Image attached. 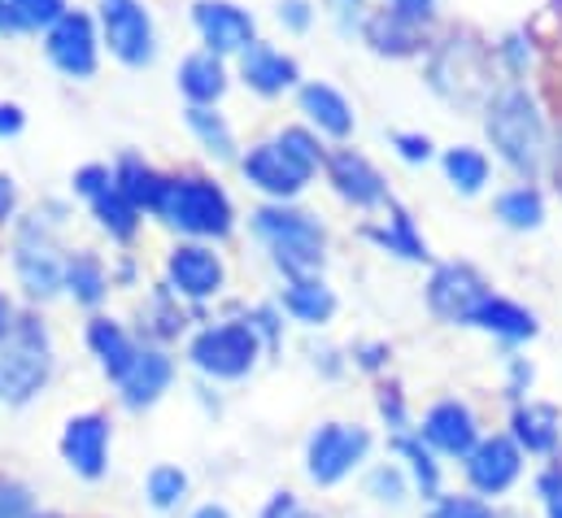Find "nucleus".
Here are the masks:
<instances>
[{
	"label": "nucleus",
	"mask_w": 562,
	"mask_h": 518,
	"mask_svg": "<svg viewBox=\"0 0 562 518\" xmlns=\"http://www.w3.org/2000/svg\"><path fill=\"white\" fill-rule=\"evenodd\" d=\"M419 436L427 449H436L440 458H453V462L471 458V449L484 440L475 409H471L467 401H458V396H445V401H436V405L423 414Z\"/></svg>",
	"instance_id": "obj_18"
},
{
	"label": "nucleus",
	"mask_w": 562,
	"mask_h": 518,
	"mask_svg": "<svg viewBox=\"0 0 562 518\" xmlns=\"http://www.w3.org/2000/svg\"><path fill=\"white\" fill-rule=\"evenodd\" d=\"M440 166H445V179L453 183V192H462V196H480L484 183H488V174H493L488 157H484L480 148H471V144H453V148H445Z\"/></svg>",
	"instance_id": "obj_35"
},
{
	"label": "nucleus",
	"mask_w": 562,
	"mask_h": 518,
	"mask_svg": "<svg viewBox=\"0 0 562 518\" xmlns=\"http://www.w3.org/2000/svg\"><path fill=\"white\" fill-rule=\"evenodd\" d=\"M110 449H114V423L110 414L101 409H83V414H70L61 423V436H57V453L61 462L88 480V484H101L110 475Z\"/></svg>",
	"instance_id": "obj_12"
},
{
	"label": "nucleus",
	"mask_w": 562,
	"mask_h": 518,
	"mask_svg": "<svg viewBox=\"0 0 562 518\" xmlns=\"http://www.w3.org/2000/svg\"><path fill=\"white\" fill-rule=\"evenodd\" d=\"M88 210H92V218H97V227L114 240V245H132L136 236H140L144 227V214L119 192V188H105L97 201H88Z\"/></svg>",
	"instance_id": "obj_34"
},
{
	"label": "nucleus",
	"mask_w": 562,
	"mask_h": 518,
	"mask_svg": "<svg viewBox=\"0 0 562 518\" xmlns=\"http://www.w3.org/2000/svg\"><path fill=\"white\" fill-rule=\"evenodd\" d=\"M236 75H240V83H245L249 92H258V97H267V101H276L283 92H296V88H301V66H296V57L276 48V44H267V40L249 44V48L236 57Z\"/></svg>",
	"instance_id": "obj_19"
},
{
	"label": "nucleus",
	"mask_w": 562,
	"mask_h": 518,
	"mask_svg": "<svg viewBox=\"0 0 562 518\" xmlns=\"http://www.w3.org/2000/svg\"><path fill=\"white\" fill-rule=\"evenodd\" d=\"M488 292H493V288H488V279H484L475 266H467V261H440V266L431 270V279H427V309H431L440 323H449V327H467L471 309H475Z\"/></svg>",
	"instance_id": "obj_16"
},
{
	"label": "nucleus",
	"mask_w": 562,
	"mask_h": 518,
	"mask_svg": "<svg viewBox=\"0 0 562 518\" xmlns=\"http://www.w3.org/2000/svg\"><path fill=\"white\" fill-rule=\"evenodd\" d=\"M188 518H232V510H227L223 502H205V506H196Z\"/></svg>",
	"instance_id": "obj_58"
},
{
	"label": "nucleus",
	"mask_w": 562,
	"mask_h": 518,
	"mask_svg": "<svg viewBox=\"0 0 562 518\" xmlns=\"http://www.w3.org/2000/svg\"><path fill=\"white\" fill-rule=\"evenodd\" d=\"M510 440L532 458H554L562 449V414L541 401H519L510 414Z\"/></svg>",
	"instance_id": "obj_25"
},
{
	"label": "nucleus",
	"mask_w": 562,
	"mask_h": 518,
	"mask_svg": "<svg viewBox=\"0 0 562 518\" xmlns=\"http://www.w3.org/2000/svg\"><path fill=\"white\" fill-rule=\"evenodd\" d=\"M97 26L119 66L148 70L157 61V26L144 0H97Z\"/></svg>",
	"instance_id": "obj_9"
},
{
	"label": "nucleus",
	"mask_w": 562,
	"mask_h": 518,
	"mask_svg": "<svg viewBox=\"0 0 562 518\" xmlns=\"http://www.w3.org/2000/svg\"><path fill=\"white\" fill-rule=\"evenodd\" d=\"M114 288V270L101 261V254L92 249H79V254H66V274H61V292L83 305V309H101V301L110 296Z\"/></svg>",
	"instance_id": "obj_27"
},
{
	"label": "nucleus",
	"mask_w": 562,
	"mask_h": 518,
	"mask_svg": "<svg viewBox=\"0 0 562 518\" xmlns=\"http://www.w3.org/2000/svg\"><path fill=\"white\" fill-rule=\"evenodd\" d=\"M336 4H340V9H345V13H349V9H353V13H358V9H362V0H336Z\"/></svg>",
	"instance_id": "obj_59"
},
{
	"label": "nucleus",
	"mask_w": 562,
	"mask_h": 518,
	"mask_svg": "<svg viewBox=\"0 0 562 518\" xmlns=\"http://www.w3.org/2000/svg\"><path fill=\"white\" fill-rule=\"evenodd\" d=\"M362 40H367L380 57H415V53L423 48L419 26L393 18L389 9H380V13H371V18L362 22Z\"/></svg>",
	"instance_id": "obj_33"
},
{
	"label": "nucleus",
	"mask_w": 562,
	"mask_h": 518,
	"mask_svg": "<svg viewBox=\"0 0 562 518\" xmlns=\"http://www.w3.org/2000/svg\"><path fill=\"white\" fill-rule=\"evenodd\" d=\"M484 131H488L493 153H497L519 179L532 183V179L541 174L546 153H550V135H546L541 105L532 101L528 88H519V83L497 88L493 101L484 105Z\"/></svg>",
	"instance_id": "obj_3"
},
{
	"label": "nucleus",
	"mask_w": 562,
	"mask_h": 518,
	"mask_svg": "<svg viewBox=\"0 0 562 518\" xmlns=\"http://www.w3.org/2000/svg\"><path fill=\"white\" fill-rule=\"evenodd\" d=\"M323 174H327L331 192H336L345 205H353V210H384V205H393L389 179L371 166V157H362V153L349 148V144H340V148L327 153Z\"/></svg>",
	"instance_id": "obj_17"
},
{
	"label": "nucleus",
	"mask_w": 562,
	"mask_h": 518,
	"mask_svg": "<svg viewBox=\"0 0 562 518\" xmlns=\"http://www.w3.org/2000/svg\"><path fill=\"white\" fill-rule=\"evenodd\" d=\"M13 323H18V309H13V301H9V296H0V345L9 340Z\"/></svg>",
	"instance_id": "obj_57"
},
{
	"label": "nucleus",
	"mask_w": 562,
	"mask_h": 518,
	"mask_svg": "<svg viewBox=\"0 0 562 518\" xmlns=\"http://www.w3.org/2000/svg\"><path fill=\"white\" fill-rule=\"evenodd\" d=\"M183 305H205L227 288V261L214 254V245L179 240L166 254V279H161Z\"/></svg>",
	"instance_id": "obj_13"
},
{
	"label": "nucleus",
	"mask_w": 562,
	"mask_h": 518,
	"mask_svg": "<svg viewBox=\"0 0 562 518\" xmlns=\"http://www.w3.org/2000/svg\"><path fill=\"white\" fill-rule=\"evenodd\" d=\"M296 105L305 114V127H314L318 135H327V139H349L353 127H358V114H353L349 97L340 88L323 83V79L301 83L296 88Z\"/></svg>",
	"instance_id": "obj_22"
},
{
	"label": "nucleus",
	"mask_w": 562,
	"mask_h": 518,
	"mask_svg": "<svg viewBox=\"0 0 562 518\" xmlns=\"http://www.w3.org/2000/svg\"><path fill=\"white\" fill-rule=\"evenodd\" d=\"M467 327H475V331H484V336H497V340H506V345H524V340H532V336L541 331L537 314L524 309L519 301L502 296V292H488V296L471 309Z\"/></svg>",
	"instance_id": "obj_23"
},
{
	"label": "nucleus",
	"mask_w": 562,
	"mask_h": 518,
	"mask_svg": "<svg viewBox=\"0 0 562 518\" xmlns=\"http://www.w3.org/2000/svg\"><path fill=\"white\" fill-rule=\"evenodd\" d=\"M493 214L510 227V232H537L546 223V201L532 183H519V188H506L497 201H493Z\"/></svg>",
	"instance_id": "obj_36"
},
{
	"label": "nucleus",
	"mask_w": 562,
	"mask_h": 518,
	"mask_svg": "<svg viewBox=\"0 0 562 518\" xmlns=\"http://www.w3.org/2000/svg\"><path fill=\"white\" fill-rule=\"evenodd\" d=\"M83 340H88V353L97 358L101 375L114 380V384L136 367V358H140V349H144V340H136V336H132L119 318H110V314H92L88 327H83Z\"/></svg>",
	"instance_id": "obj_20"
},
{
	"label": "nucleus",
	"mask_w": 562,
	"mask_h": 518,
	"mask_svg": "<svg viewBox=\"0 0 562 518\" xmlns=\"http://www.w3.org/2000/svg\"><path fill=\"white\" fill-rule=\"evenodd\" d=\"M462 475H467L475 497L497 502L524 480V449L510 440V431L506 436H484L471 449V458H462Z\"/></svg>",
	"instance_id": "obj_14"
},
{
	"label": "nucleus",
	"mask_w": 562,
	"mask_h": 518,
	"mask_svg": "<svg viewBox=\"0 0 562 518\" xmlns=\"http://www.w3.org/2000/svg\"><path fill=\"white\" fill-rule=\"evenodd\" d=\"M276 18H280V26L283 31H310L314 26V4L310 0H280L276 4Z\"/></svg>",
	"instance_id": "obj_50"
},
{
	"label": "nucleus",
	"mask_w": 562,
	"mask_h": 518,
	"mask_svg": "<svg viewBox=\"0 0 562 518\" xmlns=\"http://www.w3.org/2000/svg\"><path fill=\"white\" fill-rule=\"evenodd\" d=\"M371 458V431L358 423H318L305 440V475L318 488L345 484Z\"/></svg>",
	"instance_id": "obj_8"
},
{
	"label": "nucleus",
	"mask_w": 562,
	"mask_h": 518,
	"mask_svg": "<svg viewBox=\"0 0 562 518\" xmlns=\"http://www.w3.org/2000/svg\"><path fill=\"white\" fill-rule=\"evenodd\" d=\"M101 26H97V13L88 9H66V18L44 31V57L57 75L75 79V83H88L97 79L101 70Z\"/></svg>",
	"instance_id": "obj_10"
},
{
	"label": "nucleus",
	"mask_w": 562,
	"mask_h": 518,
	"mask_svg": "<svg viewBox=\"0 0 562 518\" xmlns=\"http://www.w3.org/2000/svg\"><path fill=\"white\" fill-rule=\"evenodd\" d=\"M362 236L375 245V249H384V254H393V258L402 261H427V240L419 236V227H415V218L402 210V205H389V218L380 223V227H362Z\"/></svg>",
	"instance_id": "obj_31"
},
{
	"label": "nucleus",
	"mask_w": 562,
	"mask_h": 518,
	"mask_svg": "<svg viewBox=\"0 0 562 518\" xmlns=\"http://www.w3.org/2000/svg\"><path fill=\"white\" fill-rule=\"evenodd\" d=\"M26 518H61V515H53V510H31Z\"/></svg>",
	"instance_id": "obj_60"
},
{
	"label": "nucleus",
	"mask_w": 562,
	"mask_h": 518,
	"mask_svg": "<svg viewBox=\"0 0 562 518\" xmlns=\"http://www.w3.org/2000/svg\"><path fill=\"white\" fill-rule=\"evenodd\" d=\"M497 57L506 61V70H510V75H524V70H528V61H532V40H528L524 31H515V35H506V40L497 44Z\"/></svg>",
	"instance_id": "obj_46"
},
{
	"label": "nucleus",
	"mask_w": 562,
	"mask_h": 518,
	"mask_svg": "<svg viewBox=\"0 0 562 518\" xmlns=\"http://www.w3.org/2000/svg\"><path fill=\"white\" fill-rule=\"evenodd\" d=\"M170 384H175V358L166 349H157V345H144L136 367L119 380V401H123V409L144 414L170 392Z\"/></svg>",
	"instance_id": "obj_21"
},
{
	"label": "nucleus",
	"mask_w": 562,
	"mask_h": 518,
	"mask_svg": "<svg viewBox=\"0 0 562 518\" xmlns=\"http://www.w3.org/2000/svg\"><path fill=\"white\" fill-rule=\"evenodd\" d=\"M70 0H4V18L9 31H53L66 18Z\"/></svg>",
	"instance_id": "obj_38"
},
{
	"label": "nucleus",
	"mask_w": 562,
	"mask_h": 518,
	"mask_svg": "<svg viewBox=\"0 0 562 518\" xmlns=\"http://www.w3.org/2000/svg\"><path fill=\"white\" fill-rule=\"evenodd\" d=\"M236 166H240L245 183H249L254 192H262L267 201H276V205H292V201L310 188V179H314V170H305V166L283 148L280 139H258V144H249Z\"/></svg>",
	"instance_id": "obj_11"
},
{
	"label": "nucleus",
	"mask_w": 562,
	"mask_h": 518,
	"mask_svg": "<svg viewBox=\"0 0 562 518\" xmlns=\"http://www.w3.org/2000/svg\"><path fill=\"white\" fill-rule=\"evenodd\" d=\"M249 227L267 245L271 266L280 270L283 279H305V274L323 270V261H327V227L310 210L267 201V205H258L249 214Z\"/></svg>",
	"instance_id": "obj_4"
},
{
	"label": "nucleus",
	"mask_w": 562,
	"mask_h": 518,
	"mask_svg": "<svg viewBox=\"0 0 562 518\" xmlns=\"http://www.w3.org/2000/svg\"><path fill=\"white\" fill-rule=\"evenodd\" d=\"M393 148H397V157L411 161V166L431 161V139H427L423 131H393Z\"/></svg>",
	"instance_id": "obj_48"
},
{
	"label": "nucleus",
	"mask_w": 562,
	"mask_h": 518,
	"mask_svg": "<svg viewBox=\"0 0 562 518\" xmlns=\"http://www.w3.org/2000/svg\"><path fill=\"white\" fill-rule=\"evenodd\" d=\"M0 31H9V18H4V0H0Z\"/></svg>",
	"instance_id": "obj_61"
},
{
	"label": "nucleus",
	"mask_w": 562,
	"mask_h": 518,
	"mask_svg": "<svg viewBox=\"0 0 562 518\" xmlns=\"http://www.w3.org/2000/svg\"><path fill=\"white\" fill-rule=\"evenodd\" d=\"M427 518H497V510L484 502V497H440V502H431V510H427Z\"/></svg>",
	"instance_id": "obj_42"
},
{
	"label": "nucleus",
	"mask_w": 562,
	"mask_h": 518,
	"mask_svg": "<svg viewBox=\"0 0 562 518\" xmlns=\"http://www.w3.org/2000/svg\"><path fill=\"white\" fill-rule=\"evenodd\" d=\"M267 345L262 336L254 331V323L240 314V318H223V323H205L192 331L188 340V367L214 384H236V380H249L262 362Z\"/></svg>",
	"instance_id": "obj_6"
},
{
	"label": "nucleus",
	"mask_w": 562,
	"mask_h": 518,
	"mask_svg": "<svg viewBox=\"0 0 562 518\" xmlns=\"http://www.w3.org/2000/svg\"><path fill=\"white\" fill-rule=\"evenodd\" d=\"M393 449H397V458L406 462L411 488L419 493L423 502H440V497H445V471H440V462H436V449L423 444L419 431L393 436Z\"/></svg>",
	"instance_id": "obj_30"
},
{
	"label": "nucleus",
	"mask_w": 562,
	"mask_h": 518,
	"mask_svg": "<svg viewBox=\"0 0 562 518\" xmlns=\"http://www.w3.org/2000/svg\"><path fill=\"white\" fill-rule=\"evenodd\" d=\"M528 384H532V367L515 358V362H510V392H515V396H524V392H528Z\"/></svg>",
	"instance_id": "obj_55"
},
{
	"label": "nucleus",
	"mask_w": 562,
	"mask_h": 518,
	"mask_svg": "<svg viewBox=\"0 0 562 518\" xmlns=\"http://www.w3.org/2000/svg\"><path fill=\"white\" fill-rule=\"evenodd\" d=\"M26 131V110L18 101H0V139H18Z\"/></svg>",
	"instance_id": "obj_53"
},
{
	"label": "nucleus",
	"mask_w": 562,
	"mask_h": 518,
	"mask_svg": "<svg viewBox=\"0 0 562 518\" xmlns=\"http://www.w3.org/2000/svg\"><path fill=\"white\" fill-rule=\"evenodd\" d=\"M537 497H541L546 518H562V462L546 466V471L537 475Z\"/></svg>",
	"instance_id": "obj_44"
},
{
	"label": "nucleus",
	"mask_w": 562,
	"mask_h": 518,
	"mask_svg": "<svg viewBox=\"0 0 562 518\" xmlns=\"http://www.w3.org/2000/svg\"><path fill=\"white\" fill-rule=\"evenodd\" d=\"M188 488H192L188 471H183V466H170V462H161V466H153V471L144 475V502H148L157 515H175V510L188 502Z\"/></svg>",
	"instance_id": "obj_37"
},
{
	"label": "nucleus",
	"mask_w": 562,
	"mask_h": 518,
	"mask_svg": "<svg viewBox=\"0 0 562 518\" xmlns=\"http://www.w3.org/2000/svg\"><path fill=\"white\" fill-rule=\"evenodd\" d=\"M61 227H66L61 201H44L31 214H18L13 223V274L31 305H48L53 296H61V274H66Z\"/></svg>",
	"instance_id": "obj_2"
},
{
	"label": "nucleus",
	"mask_w": 562,
	"mask_h": 518,
	"mask_svg": "<svg viewBox=\"0 0 562 518\" xmlns=\"http://www.w3.org/2000/svg\"><path fill=\"white\" fill-rule=\"evenodd\" d=\"M380 414H384V423H389L393 436H406L411 431V414H406L402 388H380Z\"/></svg>",
	"instance_id": "obj_47"
},
{
	"label": "nucleus",
	"mask_w": 562,
	"mask_h": 518,
	"mask_svg": "<svg viewBox=\"0 0 562 518\" xmlns=\"http://www.w3.org/2000/svg\"><path fill=\"white\" fill-rule=\"evenodd\" d=\"M31 510H35L31 506V488L9 480V475H0V518H26Z\"/></svg>",
	"instance_id": "obj_45"
},
{
	"label": "nucleus",
	"mask_w": 562,
	"mask_h": 518,
	"mask_svg": "<svg viewBox=\"0 0 562 518\" xmlns=\"http://www.w3.org/2000/svg\"><path fill=\"white\" fill-rule=\"evenodd\" d=\"M175 88H179V97H183L188 105H218V101L227 97V88H232V70H227L223 57L196 48V53H188V57L179 61Z\"/></svg>",
	"instance_id": "obj_24"
},
{
	"label": "nucleus",
	"mask_w": 562,
	"mask_h": 518,
	"mask_svg": "<svg viewBox=\"0 0 562 518\" xmlns=\"http://www.w3.org/2000/svg\"><path fill=\"white\" fill-rule=\"evenodd\" d=\"M57 371V349H53V331L40 314H22L9 331V340L0 345V405L4 409H26L40 392L53 384Z\"/></svg>",
	"instance_id": "obj_5"
},
{
	"label": "nucleus",
	"mask_w": 562,
	"mask_h": 518,
	"mask_svg": "<svg viewBox=\"0 0 562 518\" xmlns=\"http://www.w3.org/2000/svg\"><path fill=\"white\" fill-rule=\"evenodd\" d=\"M493 57L488 48H480L471 35H453L445 40L431 61H427V83L449 101V105H475V101H493Z\"/></svg>",
	"instance_id": "obj_7"
},
{
	"label": "nucleus",
	"mask_w": 562,
	"mask_h": 518,
	"mask_svg": "<svg viewBox=\"0 0 562 518\" xmlns=\"http://www.w3.org/2000/svg\"><path fill=\"white\" fill-rule=\"evenodd\" d=\"M276 139H280L283 148H288L305 170L318 174V170L327 166V153H331V148H323V135H318L314 127H283Z\"/></svg>",
	"instance_id": "obj_40"
},
{
	"label": "nucleus",
	"mask_w": 562,
	"mask_h": 518,
	"mask_svg": "<svg viewBox=\"0 0 562 518\" xmlns=\"http://www.w3.org/2000/svg\"><path fill=\"white\" fill-rule=\"evenodd\" d=\"M258 518H323V515H314L296 493H288V488H283V493H271V502L262 506V515Z\"/></svg>",
	"instance_id": "obj_49"
},
{
	"label": "nucleus",
	"mask_w": 562,
	"mask_h": 518,
	"mask_svg": "<svg viewBox=\"0 0 562 518\" xmlns=\"http://www.w3.org/2000/svg\"><path fill=\"white\" fill-rule=\"evenodd\" d=\"M280 309L301 323V327H327L336 318V292L327 288L323 274H305V279H283Z\"/></svg>",
	"instance_id": "obj_26"
},
{
	"label": "nucleus",
	"mask_w": 562,
	"mask_h": 518,
	"mask_svg": "<svg viewBox=\"0 0 562 518\" xmlns=\"http://www.w3.org/2000/svg\"><path fill=\"white\" fill-rule=\"evenodd\" d=\"M18 205H22V196H18V179H13L9 170H0V232L18 223Z\"/></svg>",
	"instance_id": "obj_52"
},
{
	"label": "nucleus",
	"mask_w": 562,
	"mask_h": 518,
	"mask_svg": "<svg viewBox=\"0 0 562 518\" xmlns=\"http://www.w3.org/2000/svg\"><path fill=\"white\" fill-rule=\"evenodd\" d=\"M245 318L254 323V331L262 336V345H267V353H276L283 345V309L280 301L276 305H254V309H245Z\"/></svg>",
	"instance_id": "obj_43"
},
{
	"label": "nucleus",
	"mask_w": 562,
	"mask_h": 518,
	"mask_svg": "<svg viewBox=\"0 0 562 518\" xmlns=\"http://www.w3.org/2000/svg\"><path fill=\"white\" fill-rule=\"evenodd\" d=\"M367 497L380 502V506H406V497H411V475H406V466H393V462L375 466V471L367 475Z\"/></svg>",
	"instance_id": "obj_39"
},
{
	"label": "nucleus",
	"mask_w": 562,
	"mask_h": 518,
	"mask_svg": "<svg viewBox=\"0 0 562 518\" xmlns=\"http://www.w3.org/2000/svg\"><path fill=\"white\" fill-rule=\"evenodd\" d=\"M183 123L192 131V139L214 157V161H240V139L227 123V114H218V105H188Z\"/></svg>",
	"instance_id": "obj_32"
},
{
	"label": "nucleus",
	"mask_w": 562,
	"mask_h": 518,
	"mask_svg": "<svg viewBox=\"0 0 562 518\" xmlns=\"http://www.w3.org/2000/svg\"><path fill=\"white\" fill-rule=\"evenodd\" d=\"M153 218L170 227L179 240H201V245H218L236 232V205L227 188L214 174H196V170L166 174Z\"/></svg>",
	"instance_id": "obj_1"
},
{
	"label": "nucleus",
	"mask_w": 562,
	"mask_h": 518,
	"mask_svg": "<svg viewBox=\"0 0 562 518\" xmlns=\"http://www.w3.org/2000/svg\"><path fill=\"white\" fill-rule=\"evenodd\" d=\"M192 26L214 57H240L249 44H258V18L236 0H192Z\"/></svg>",
	"instance_id": "obj_15"
},
{
	"label": "nucleus",
	"mask_w": 562,
	"mask_h": 518,
	"mask_svg": "<svg viewBox=\"0 0 562 518\" xmlns=\"http://www.w3.org/2000/svg\"><path fill=\"white\" fill-rule=\"evenodd\" d=\"M188 331V309H183V301L166 288V283H157L148 296L140 301V336L144 345H157V349H166L170 340H179Z\"/></svg>",
	"instance_id": "obj_28"
},
{
	"label": "nucleus",
	"mask_w": 562,
	"mask_h": 518,
	"mask_svg": "<svg viewBox=\"0 0 562 518\" xmlns=\"http://www.w3.org/2000/svg\"><path fill=\"white\" fill-rule=\"evenodd\" d=\"M384 362H389V345H358L353 349V367H362V371H384Z\"/></svg>",
	"instance_id": "obj_54"
},
{
	"label": "nucleus",
	"mask_w": 562,
	"mask_h": 518,
	"mask_svg": "<svg viewBox=\"0 0 562 518\" xmlns=\"http://www.w3.org/2000/svg\"><path fill=\"white\" fill-rule=\"evenodd\" d=\"M105 188H114V166L110 161H88V166H79L70 174V192L79 201H97Z\"/></svg>",
	"instance_id": "obj_41"
},
{
	"label": "nucleus",
	"mask_w": 562,
	"mask_h": 518,
	"mask_svg": "<svg viewBox=\"0 0 562 518\" xmlns=\"http://www.w3.org/2000/svg\"><path fill=\"white\" fill-rule=\"evenodd\" d=\"M114 188L140 210V214H153L157 201H161V188H166V174L144 161L140 153H119L114 157Z\"/></svg>",
	"instance_id": "obj_29"
},
{
	"label": "nucleus",
	"mask_w": 562,
	"mask_h": 518,
	"mask_svg": "<svg viewBox=\"0 0 562 518\" xmlns=\"http://www.w3.org/2000/svg\"><path fill=\"white\" fill-rule=\"evenodd\" d=\"M389 13L393 18H402V22H411V26H427L431 18H436V0H389Z\"/></svg>",
	"instance_id": "obj_51"
},
{
	"label": "nucleus",
	"mask_w": 562,
	"mask_h": 518,
	"mask_svg": "<svg viewBox=\"0 0 562 518\" xmlns=\"http://www.w3.org/2000/svg\"><path fill=\"white\" fill-rule=\"evenodd\" d=\"M314 367H318L323 375H331V380L345 371V362H340V353H336V349H323V353H314Z\"/></svg>",
	"instance_id": "obj_56"
}]
</instances>
